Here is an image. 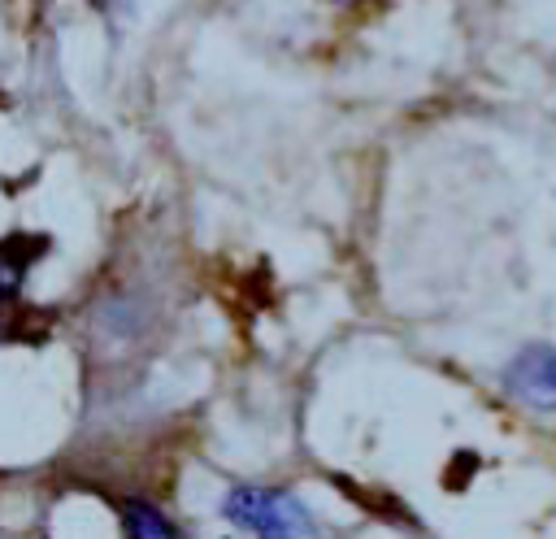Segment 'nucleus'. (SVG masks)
I'll list each match as a JSON object with an SVG mask.
<instances>
[{
	"mask_svg": "<svg viewBox=\"0 0 556 539\" xmlns=\"http://www.w3.org/2000/svg\"><path fill=\"white\" fill-rule=\"evenodd\" d=\"M222 513L226 522H235L239 530H252L256 539H317L308 509L278 487H235Z\"/></svg>",
	"mask_w": 556,
	"mask_h": 539,
	"instance_id": "obj_1",
	"label": "nucleus"
},
{
	"mask_svg": "<svg viewBox=\"0 0 556 539\" xmlns=\"http://www.w3.org/2000/svg\"><path fill=\"white\" fill-rule=\"evenodd\" d=\"M43 248H48V239H39V235H9V239H0V339L13 335L9 313L22 300V283H26V274L39 261Z\"/></svg>",
	"mask_w": 556,
	"mask_h": 539,
	"instance_id": "obj_2",
	"label": "nucleus"
},
{
	"mask_svg": "<svg viewBox=\"0 0 556 539\" xmlns=\"http://www.w3.org/2000/svg\"><path fill=\"white\" fill-rule=\"evenodd\" d=\"M508 387L517 396H526L539 409L556 404V352L552 348H526L513 365H508Z\"/></svg>",
	"mask_w": 556,
	"mask_h": 539,
	"instance_id": "obj_3",
	"label": "nucleus"
},
{
	"mask_svg": "<svg viewBox=\"0 0 556 539\" xmlns=\"http://www.w3.org/2000/svg\"><path fill=\"white\" fill-rule=\"evenodd\" d=\"M122 530H126V539H182V530L148 500H126L122 504Z\"/></svg>",
	"mask_w": 556,
	"mask_h": 539,
	"instance_id": "obj_4",
	"label": "nucleus"
},
{
	"mask_svg": "<svg viewBox=\"0 0 556 539\" xmlns=\"http://www.w3.org/2000/svg\"><path fill=\"white\" fill-rule=\"evenodd\" d=\"M334 4H361V0H334Z\"/></svg>",
	"mask_w": 556,
	"mask_h": 539,
	"instance_id": "obj_5",
	"label": "nucleus"
},
{
	"mask_svg": "<svg viewBox=\"0 0 556 539\" xmlns=\"http://www.w3.org/2000/svg\"><path fill=\"white\" fill-rule=\"evenodd\" d=\"M91 4H109V0H91Z\"/></svg>",
	"mask_w": 556,
	"mask_h": 539,
	"instance_id": "obj_6",
	"label": "nucleus"
}]
</instances>
